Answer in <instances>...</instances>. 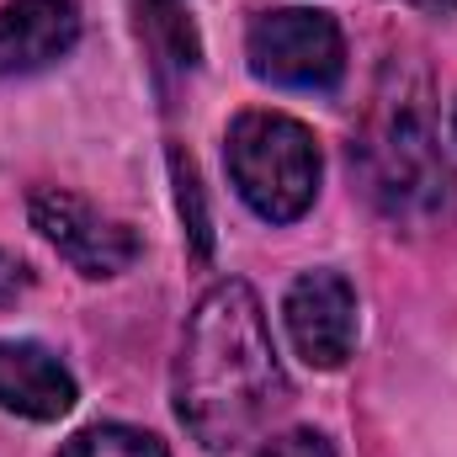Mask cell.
Returning <instances> with one entry per match:
<instances>
[{
  "label": "cell",
  "mask_w": 457,
  "mask_h": 457,
  "mask_svg": "<svg viewBox=\"0 0 457 457\" xmlns=\"http://www.w3.org/2000/svg\"><path fill=\"white\" fill-rule=\"evenodd\" d=\"M415 11H431V16H447V11H457V0H410Z\"/></svg>",
  "instance_id": "4fadbf2b"
},
{
  "label": "cell",
  "mask_w": 457,
  "mask_h": 457,
  "mask_svg": "<svg viewBox=\"0 0 457 457\" xmlns=\"http://www.w3.org/2000/svg\"><path fill=\"white\" fill-rule=\"evenodd\" d=\"M250 75L277 91H336L345 75V37L325 11H261L245 37Z\"/></svg>",
  "instance_id": "277c9868"
},
{
  "label": "cell",
  "mask_w": 457,
  "mask_h": 457,
  "mask_svg": "<svg viewBox=\"0 0 457 457\" xmlns=\"http://www.w3.org/2000/svg\"><path fill=\"white\" fill-rule=\"evenodd\" d=\"M453 138H457V107H453Z\"/></svg>",
  "instance_id": "9a60e30c"
},
{
  "label": "cell",
  "mask_w": 457,
  "mask_h": 457,
  "mask_svg": "<svg viewBox=\"0 0 457 457\" xmlns=\"http://www.w3.org/2000/svg\"><path fill=\"white\" fill-rule=\"evenodd\" d=\"M27 287H32V271H27L11 250H0V309H5V303H16Z\"/></svg>",
  "instance_id": "7c38bea8"
},
{
  "label": "cell",
  "mask_w": 457,
  "mask_h": 457,
  "mask_svg": "<svg viewBox=\"0 0 457 457\" xmlns=\"http://www.w3.org/2000/svg\"><path fill=\"white\" fill-rule=\"evenodd\" d=\"M255 457H336V447L320 431H282V436H271Z\"/></svg>",
  "instance_id": "8fae6325"
},
{
  "label": "cell",
  "mask_w": 457,
  "mask_h": 457,
  "mask_svg": "<svg viewBox=\"0 0 457 457\" xmlns=\"http://www.w3.org/2000/svg\"><path fill=\"white\" fill-rule=\"evenodd\" d=\"M361 176L372 203L410 228H431L442 219H453L457 208V176L447 165V154L436 149L426 117L415 107H394L372 122V133L356 149Z\"/></svg>",
  "instance_id": "3957f363"
},
{
  "label": "cell",
  "mask_w": 457,
  "mask_h": 457,
  "mask_svg": "<svg viewBox=\"0 0 457 457\" xmlns=\"http://www.w3.org/2000/svg\"><path fill=\"white\" fill-rule=\"evenodd\" d=\"M287 404V372L250 282H213L176 356V415L208 453H234Z\"/></svg>",
  "instance_id": "6da1fadb"
},
{
  "label": "cell",
  "mask_w": 457,
  "mask_h": 457,
  "mask_svg": "<svg viewBox=\"0 0 457 457\" xmlns=\"http://www.w3.org/2000/svg\"><path fill=\"white\" fill-rule=\"evenodd\" d=\"M0 410L21 420H59L75 410L70 367L32 341H0Z\"/></svg>",
  "instance_id": "ba28073f"
},
{
  "label": "cell",
  "mask_w": 457,
  "mask_h": 457,
  "mask_svg": "<svg viewBox=\"0 0 457 457\" xmlns=\"http://www.w3.org/2000/svg\"><path fill=\"white\" fill-rule=\"evenodd\" d=\"M282 325H287L293 351L309 367L336 372L356 351V293H351V282L330 266L303 271L282 298Z\"/></svg>",
  "instance_id": "8992f818"
},
{
  "label": "cell",
  "mask_w": 457,
  "mask_h": 457,
  "mask_svg": "<svg viewBox=\"0 0 457 457\" xmlns=\"http://www.w3.org/2000/svg\"><path fill=\"white\" fill-rule=\"evenodd\" d=\"M59 457H170L160 436L138 431V426H86L80 436L64 442Z\"/></svg>",
  "instance_id": "9c48e42d"
},
{
  "label": "cell",
  "mask_w": 457,
  "mask_h": 457,
  "mask_svg": "<svg viewBox=\"0 0 457 457\" xmlns=\"http://www.w3.org/2000/svg\"><path fill=\"white\" fill-rule=\"evenodd\" d=\"M80 43L75 0H16L0 11V80L37 75Z\"/></svg>",
  "instance_id": "52a82bcc"
},
{
  "label": "cell",
  "mask_w": 457,
  "mask_h": 457,
  "mask_svg": "<svg viewBox=\"0 0 457 457\" xmlns=\"http://www.w3.org/2000/svg\"><path fill=\"white\" fill-rule=\"evenodd\" d=\"M32 228L80 271V277H117L138 261V234L128 224L107 219L102 208H91L86 197L64 192V187H37L27 197Z\"/></svg>",
  "instance_id": "5b68a950"
},
{
  "label": "cell",
  "mask_w": 457,
  "mask_h": 457,
  "mask_svg": "<svg viewBox=\"0 0 457 457\" xmlns=\"http://www.w3.org/2000/svg\"><path fill=\"white\" fill-rule=\"evenodd\" d=\"M170 176H176V203H181V219L192 234V250L208 255L213 250V228H208V208H203V187H197V170L181 149H170Z\"/></svg>",
  "instance_id": "30bf717a"
},
{
  "label": "cell",
  "mask_w": 457,
  "mask_h": 457,
  "mask_svg": "<svg viewBox=\"0 0 457 457\" xmlns=\"http://www.w3.org/2000/svg\"><path fill=\"white\" fill-rule=\"evenodd\" d=\"M228 181L245 208L266 224H293L320 192V144L287 112H245L224 138Z\"/></svg>",
  "instance_id": "7a4b0ae2"
},
{
  "label": "cell",
  "mask_w": 457,
  "mask_h": 457,
  "mask_svg": "<svg viewBox=\"0 0 457 457\" xmlns=\"http://www.w3.org/2000/svg\"><path fill=\"white\" fill-rule=\"evenodd\" d=\"M149 5H176V0H149Z\"/></svg>",
  "instance_id": "5bb4252c"
}]
</instances>
